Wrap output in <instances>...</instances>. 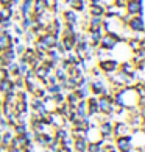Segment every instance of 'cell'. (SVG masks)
<instances>
[{"instance_id": "cell-1", "label": "cell", "mask_w": 145, "mask_h": 152, "mask_svg": "<svg viewBox=\"0 0 145 152\" xmlns=\"http://www.w3.org/2000/svg\"><path fill=\"white\" fill-rule=\"evenodd\" d=\"M117 61L115 60H106V61H102V63H100V69H102L103 72H113V71H115L117 69Z\"/></svg>"}, {"instance_id": "cell-5", "label": "cell", "mask_w": 145, "mask_h": 152, "mask_svg": "<svg viewBox=\"0 0 145 152\" xmlns=\"http://www.w3.org/2000/svg\"><path fill=\"white\" fill-rule=\"evenodd\" d=\"M91 13H92L94 16H102V14H103V8L98 7V5H94L92 10H91Z\"/></svg>"}, {"instance_id": "cell-6", "label": "cell", "mask_w": 145, "mask_h": 152, "mask_svg": "<svg viewBox=\"0 0 145 152\" xmlns=\"http://www.w3.org/2000/svg\"><path fill=\"white\" fill-rule=\"evenodd\" d=\"M92 89H94V93H97V94H98V93L103 89V83H102V82L94 83V85H92Z\"/></svg>"}, {"instance_id": "cell-3", "label": "cell", "mask_w": 145, "mask_h": 152, "mask_svg": "<svg viewBox=\"0 0 145 152\" xmlns=\"http://www.w3.org/2000/svg\"><path fill=\"white\" fill-rule=\"evenodd\" d=\"M11 46V41L6 35H0V50H6Z\"/></svg>"}, {"instance_id": "cell-2", "label": "cell", "mask_w": 145, "mask_h": 152, "mask_svg": "<svg viewBox=\"0 0 145 152\" xmlns=\"http://www.w3.org/2000/svg\"><path fill=\"white\" fill-rule=\"evenodd\" d=\"M130 27L133 31H142L144 30V22H142V18L137 16V18H133L131 22H130Z\"/></svg>"}, {"instance_id": "cell-4", "label": "cell", "mask_w": 145, "mask_h": 152, "mask_svg": "<svg viewBox=\"0 0 145 152\" xmlns=\"http://www.w3.org/2000/svg\"><path fill=\"white\" fill-rule=\"evenodd\" d=\"M64 18L67 20V24H75L76 22V16H75V13H72V11H66Z\"/></svg>"}, {"instance_id": "cell-7", "label": "cell", "mask_w": 145, "mask_h": 152, "mask_svg": "<svg viewBox=\"0 0 145 152\" xmlns=\"http://www.w3.org/2000/svg\"><path fill=\"white\" fill-rule=\"evenodd\" d=\"M3 78H8V71L0 67V80H3Z\"/></svg>"}]
</instances>
